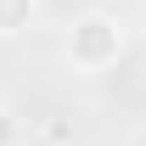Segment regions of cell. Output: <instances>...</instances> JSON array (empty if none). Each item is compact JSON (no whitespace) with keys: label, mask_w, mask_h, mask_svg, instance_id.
Instances as JSON below:
<instances>
[{"label":"cell","mask_w":146,"mask_h":146,"mask_svg":"<svg viewBox=\"0 0 146 146\" xmlns=\"http://www.w3.org/2000/svg\"><path fill=\"white\" fill-rule=\"evenodd\" d=\"M68 56H73V68H84V73L112 68V62L124 56V28H118V17L84 11V17L73 23V34H68Z\"/></svg>","instance_id":"1"},{"label":"cell","mask_w":146,"mask_h":146,"mask_svg":"<svg viewBox=\"0 0 146 146\" xmlns=\"http://www.w3.org/2000/svg\"><path fill=\"white\" fill-rule=\"evenodd\" d=\"M28 17H34V0H0V39H11L28 28Z\"/></svg>","instance_id":"2"},{"label":"cell","mask_w":146,"mask_h":146,"mask_svg":"<svg viewBox=\"0 0 146 146\" xmlns=\"http://www.w3.org/2000/svg\"><path fill=\"white\" fill-rule=\"evenodd\" d=\"M11 135H17V124H11V118L0 112V146H11Z\"/></svg>","instance_id":"3"}]
</instances>
